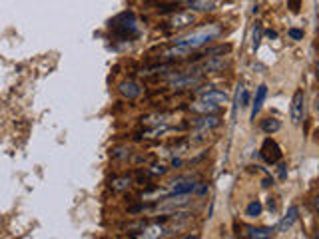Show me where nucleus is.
<instances>
[{"instance_id": "nucleus-17", "label": "nucleus", "mask_w": 319, "mask_h": 239, "mask_svg": "<svg viewBox=\"0 0 319 239\" xmlns=\"http://www.w3.org/2000/svg\"><path fill=\"white\" fill-rule=\"evenodd\" d=\"M170 195V189H162V187H154V189H150V191H144L142 193V201H152V203H156V201H162L164 197H168Z\"/></svg>"}, {"instance_id": "nucleus-7", "label": "nucleus", "mask_w": 319, "mask_h": 239, "mask_svg": "<svg viewBox=\"0 0 319 239\" xmlns=\"http://www.w3.org/2000/svg\"><path fill=\"white\" fill-rule=\"evenodd\" d=\"M190 126L194 130H198V132H212V130L221 126V118L217 114H202V116L192 120Z\"/></svg>"}, {"instance_id": "nucleus-23", "label": "nucleus", "mask_w": 319, "mask_h": 239, "mask_svg": "<svg viewBox=\"0 0 319 239\" xmlns=\"http://www.w3.org/2000/svg\"><path fill=\"white\" fill-rule=\"evenodd\" d=\"M262 211H264V205H262V201H258V199L250 201L248 207H246V215H248V217H260Z\"/></svg>"}, {"instance_id": "nucleus-16", "label": "nucleus", "mask_w": 319, "mask_h": 239, "mask_svg": "<svg viewBox=\"0 0 319 239\" xmlns=\"http://www.w3.org/2000/svg\"><path fill=\"white\" fill-rule=\"evenodd\" d=\"M190 108H192V112H196V114H217V112H219V106L210 104V102H204V100H196Z\"/></svg>"}, {"instance_id": "nucleus-29", "label": "nucleus", "mask_w": 319, "mask_h": 239, "mask_svg": "<svg viewBox=\"0 0 319 239\" xmlns=\"http://www.w3.org/2000/svg\"><path fill=\"white\" fill-rule=\"evenodd\" d=\"M144 209H146V205H144V203H140V205L130 207V209H128V213H140V211H144Z\"/></svg>"}, {"instance_id": "nucleus-2", "label": "nucleus", "mask_w": 319, "mask_h": 239, "mask_svg": "<svg viewBox=\"0 0 319 239\" xmlns=\"http://www.w3.org/2000/svg\"><path fill=\"white\" fill-rule=\"evenodd\" d=\"M124 24H120L118 20H114L112 22V28H114V34L120 38V40H134L140 32H138V26H136V20H134V14L130 12H126L124 14Z\"/></svg>"}, {"instance_id": "nucleus-18", "label": "nucleus", "mask_w": 319, "mask_h": 239, "mask_svg": "<svg viewBox=\"0 0 319 239\" xmlns=\"http://www.w3.org/2000/svg\"><path fill=\"white\" fill-rule=\"evenodd\" d=\"M275 233V227H250L246 231V237L250 239H267Z\"/></svg>"}, {"instance_id": "nucleus-31", "label": "nucleus", "mask_w": 319, "mask_h": 239, "mask_svg": "<svg viewBox=\"0 0 319 239\" xmlns=\"http://www.w3.org/2000/svg\"><path fill=\"white\" fill-rule=\"evenodd\" d=\"M172 166H174V168H180V166H182V160H180V158H174V160H172Z\"/></svg>"}, {"instance_id": "nucleus-26", "label": "nucleus", "mask_w": 319, "mask_h": 239, "mask_svg": "<svg viewBox=\"0 0 319 239\" xmlns=\"http://www.w3.org/2000/svg\"><path fill=\"white\" fill-rule=\"evenodd\" d=\"M287 36H289L291 40H303V30H299V28H289V30H287Z\"/></svg>"}, {"instance_id": "nucleus-20", "label": "nucleus", "mask_w": 319, "mask_h": 239, "mask_svg": "<svg viewBox=\"0 0 319 239\" xmlns=\"http://www.w3.org/2000/svg\"><path fill=\"white\" fill-rule=\"evenodd\" d=\"M170 118V114H148V116H144L142 118V124L144 126H148V128H154V126H160V124H166Z\"/></svg>"}, {"instance_id": "nucleus-1", "label": "nucleus", "mask_w": 319, "mask_h": 239, "mask_svg": "<svg viewBox=\"0 0 319 239\" xmlns=\"http://www.w3.org/2000/svg\"><path fill=\"white\" fill-rule=\"evenodd\" d=\"M221 34H223V28L219 24H206V26H202V28H198V30L182 36V38H178L174 42V46L164 52V58L168 60L184 58V56H188V54H192V52L208 46L212 40L219 38Z\"/></svg>"}, {"instance_id": "nucleus-12", "label": "nucleus", "mask_w": 319, "mask_h": 239, "mask_svg": "<svg viewBox=\"0 0 319 239\" xmlns=\"http://www.w3.org/2000/svg\"><path fill=\"white\" fill-rule=\"evenodd\" d=\"M297 217H299V207H297V205H291V207L287 209V215H285V217L279 221V225H277V231H281V233H283V231H287V229H289V227H291V225L297 221Z\"/></svg>"}, {"instance_id": "nucleus-10", "label": "nucleus", "mask_w": 319, "mask_h": 239, "mask_svg": "<svg viewBox=\"0 0 319 239\" xmlns=\"http://www.w3.org/2000/svg\"><path fill=\"white\" fill-rule=\"evenodd\" d=\"M170 193H192L198 189V183L192 178H178L170 183Z\"/></svg>"}, {"instance_id": "nucleus-33", "label": "nucleus", "mask_w": 319, "mask_h": 239, "mask_svg": "<svg viewBox=\"0 0 319 239\" xmlns=\"http://www.w3.org/2000/svg\"><path fill=\"white\" fill-rule=\"evenodd\" d=\"M256 2H260V0H256Z\"/></svg>"}, {"instance_id": "nucleus-19", "label": "nucleus", "mask_w": 319, "mask_h": 239, "mask_svg": "<svg viewBox=\"0 0 319 239\" xmlns=\"http://www.w3.org/2000/svg\"><path fill=\"white\" fill-rule=\"evenodd\" d=\"M132 183V178L130 176H118V178H112L110 179V189L120 193V191H126Z\"/></svg>"}, {"instance_id": "nucleus-13", "label": "nucleus", "mask_w": 319, "mask_h": 239, "mask_svg": "<svg viewBox=\"0 0 319 239\" xmlns=\"http://www.w3.org/2000/svg\"><path fill=\"white\" fill-rule=\"evenodd\" d=\"M176 2L184 4L186 8H192V12H194V10H200V12H210V10H213L212 0H176Z\"/></svg>"}, {"instance_id": "nucleus-21", "label": "nucleus", "mask_w": 319, "mask_h": 239, "mask_svg": "<svg viewBox=\"0 0 319 239\" xmlns=\"http://www.w3.org/2000/svg\"><path fill=\"white\" fill-rule=\"evenodd\" d=\"M279 130H281V122L277 118H266L262 122V132L267 134V136H271V134H275Z\"/></svg>"}, {"instance_id": "nucleus-11", "label": "nucleus", "mask_w": 319, "mask_h": 239, "mask_svg": "<svg viewBox=\"0 0 319 239\" xmlns=\"http://www.w3.org/2000/svg\"><path fill=\"white\" fill-rule=\"evenodd\" d=\"M118 90H120V94H122L124 98H128V100H136V98L142 94L140 84H138V82H134V80H126V82H122V84L118 86Z\"/></svg>"}, {"instance_id": "nucleus-24", "label": "nucleus", "mask_w": 319, "mask_h": 239, "mask_svg": "<svg viewBox=\"0 0 319 239\" xmlns=\"http://www.w3.org/2000/svg\"><path fill=\"white\" fill-rule=\"evenodd\" d=\"M168 172V168L164 166V164H154V166H150L148 170H146V174L150 176V178H158V176H164Z\"/></svg>"}, {"instance_id": "nucleus-9", "label": "nucleus", "mask_w": 319, "mask_h": 239, "mask_svg": "<svg viewBox=\"0 0 319 239\" xmlns=\"http://www.w3.org/2000/svg\"><path fill=\"white\" fill-rule=\"evenodd\" d=\"M210 90H204L202 94H200V100H204V102H210V104H215V106H225V104H229V96L225 94V92H221V90H215L212 86H208Z\"/></svg>"}, {"instance_id": "nucleus-27", "label": "nucleus", "mask_w": 319, "mask_h": 239, "mask_svg": "<svg viewBox=\"0 0 319 239\" xmlns=\"http://www.w3.org/2000/svg\"><path fill=\"white\" fill-rule=\"evenodd\" d=\"M240 88H242V86H240ZM240 106H244V108L250 106V92L244 90V88H242V104H240Z\"/></svg>"}, {"instance_id": "nucleus-14", "label": "nucleus", "mask_w": 319, "mask_h": 239, "mask_svg": "<svg viewBox=\"0 0 319 239\" xmlns=\"http://www.w3.org/2000/svg\"><path fill=\"white\" fill-rule=\"evenodd\" d=\"M166 235H168V229L162 227L160 223L142 227V233H138V237H146V239H158V237H166Z\"/></svg>"}, {"instance_id": "nucleus-25", "label": "nucleus", "mask_w": 319, "mask_h": 239, "mask_svg": "<svg viewBox=\"0 0 319 239\" xmlns=\"http://www.w3.org/2000/svg\"><path fill=\"white\" fill-rule=\"evenodd\" d=\"M260 42H262V24H256L254 28V42H252V48L258 50L260 48Z\"/></svg>"}, {"instance_id": "nucleus-8", "label": "nucleus", "mask_w": 319, "mask_h": 239, "mask_svg": "<svg viewBox=\"0 0 319 239\" xmlns=\"http://www.w3.org/2000/svg\"><path fill=\"white\" fill-rule=\"evenodd\" d=\"M262 156H264V160H266L267 164H277L281 160V148L277 146L275 140L267 138L266 142H264V146H262Z\"/></svg>"}, {"instance_id": "nucleus-15", "label": "nucleus", "mask_w": 319, "mask_h": 239, "mask_svg": "<svg viewBox=\"0 0 319 239\" xmlns=\"http://www.w3.org/2000/svg\"><path fill=\"white\" fill-rule=\"evenodd\" d=\"M266 96H267V86L266 84H262V86L258 88L256 98H254V104H252V120H256V116L260 114V110H262V104H264Z\"/></svg>"}, {"instance_id": "nucleus-3", "label": "nucleus", "mask_w": 319, "mask_h": 239, "mask_svg": "<svg viewBox=\"0 0 319 239\" xmlns=\"http://www.w3.org/2000/svg\"><path fill=\"white\" fill-rule=\"evenodd\" d=\"M223 68H227V58L221 54V56H212V58H206L202 64L190 68L188 74H198V76H204V74H215V72H221Z\"/></svg>"}, {"instance_id": "nucleus-28", "label": "nucleus", "mask_w": 319, "mask_h": 239, "mask_svg": "<svg viewBox=\"0 0 319 239\" xmlns=\"http://www.w3.org/2000/svg\"><path fill=\"white\" fill-rule=\"evenodd\" d=\"M299 8H301V0H289V10L291 12H299Z\"/></svg>"}, {"instance_id": "nucleus-22", "label": "nucleus", "mask_w": 319, "mask_h": 239, "mask_svg": "<svg viewBox=\"0 0 319 239\" xmlns=\"http://www.w3.org/2000/svg\"><path fill=\"white\" fill-rule=\"evenodd\" d=\"M172 128H168L166 124H160V126H154V128H150L146 134H144V138H150V140H156V138H162L164 134H168Z\"/></svg>"}, {"instance_id": "nucleus-6", "label": "nucleus", "mask_w": 319, "mask_h": 239, "mask_svg": "<svg viewBox=\"0 0 319 239\" xmlns=\"http://www.w3.org/2000/svg\"><path fill=\"white\" fill-rule=\"evenodd\" d=\"M303 116H305V94H303V90H295V94L291 98L289 118L293 124H301Z\"/></svg>"}, {"instance_id": "nucleus-30", "label": "nucleus", "mask_w": 319, "mask_h": 239, "mask_svg": "<svg viewBox=\"0 0 319 239\" xmlns=\"http://www.w3.org/2000/svg\"><path fill=\"white\" fill-rule=\"evenodd\" d=\"M285 168H287L285 164H281V166H279V178H281V179L287 178V170H285Z\"/></svg>"}, {"instance_id": "nucleus-32", "label": "nucleus", "mask_w": 319, "mask_h": 239, "mask_svg": "<svg viewBox=\"0 0 319 239\" xmlns=\"http://www.w3.org/2000/svg\"><path fill=\"white\" fill-rule=\"evenodd\" d=\"M264 185H266V187H269V185H273V179H264Z\"/></svg>"}, {"instance_id": "nucleus-4", "label": "nucleus", "mask_w": 319, "mask_h": 239, "mask_svg": "<svg viewBox=\"0 0 319 239\" xmlns=\"http://www.w3.org/2000/svg\"><path fill=\"white\" fill-rule=\"evenodd\" d=\"M198 16L192 12V10H178L170 16V20L166 22L170 30H178V28H188L192 24H196Z\"/></svg>"}, {"instance_id": "nucleus-5", "label": "nucleus", "mask_w": 319, "mask_h": 239, "mask_svg": "<svg viewBox=\"0 0 319 239\" xmlns=\"http://www.w3.org/2000/svg\"><path fill=\"white\" fill-rule=\"evenodd\" d=\"M200 82H202V76H198V74H188V72H180V74H176V76L170 78V86H172L174 90H190V88L198 86Z\"/></svg>"}]
</instances>
